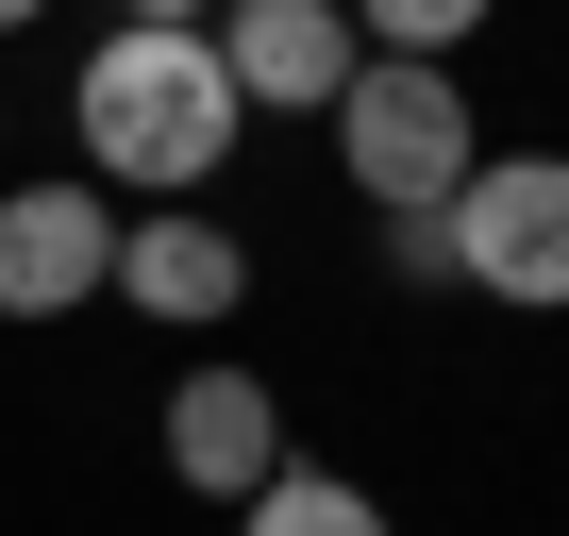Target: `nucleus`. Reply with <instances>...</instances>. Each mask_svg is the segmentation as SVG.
I'll list each match as a JSON object with an SVG mask.
<instances>
[{"label":"nucleus","instance_id":"obj_1","mask_svg":"<svg viewBox=\"0 0 569 536\" xmlns=\"http://www.w3.org/2000/svg\"><path fill=\"white\" fill-rule=\"evenodd\" d=\"M68 135H84V185L151 218V201H218L251 101H234L218 34H118L101 18V51L68 68Z\"/></svg>","mask_w":569,"mask_h":536},{"label":"nucleus","instance_id":"obj_2","mask_svg":"<svg viewBox=\"0 0 569 536\" xmlns=\"http://www.w3.org/2000/svg\"><path fill=\"white\" fill-rule=\"evenodd\" d=\"M336 168H352V201L369 218H436L469 168H486V118H469V85L452 68H402V51H369L352 85H336Z\"/></svg>","mask_w":569,"mask_h":536},{"label":"nucleus","instance_id":"obj_3","mask_svg":"<svg viewBox=\"0 0 569 536\" xmlns=\"http://www.w3.org/2000/svg\"><path fill=\"white\" fill-rule=\"evenodd\" d=\"M436 251H452V286H486L502 319H569V151H486L436 201Z\"/></svg>","mask_w":569,"mask_h":536},{"label":"nucleus","instance_id":"obj_4","mask_svg":"<svg viewBox=\"0 0 569 536\" xmlns=\"http://www.w3.org/2000/svg\"><path fill=\"white\" fill-rule=\"evenodd\" d=\"M101 286H118V201L84 168L0 185V319H84Z\"/></svg>","mask_w":569,"mask_h":536},{"label":"nucleus","instance_id":"obj_5","mask_svg":"<svg viewBox=\"0 0 569 536\" xmlns=\"http://www.w3.org/2000/svg\"><path fill=\"white\" fill-rule=\"evenodd\" d=\"M151 453H168V486H184V503H251V486L284 469V386H268V369H234V353H201V369L151 403Z\"/></svg>","mask_w":569,"mask_h":536},{"label":"nucleus","instance_id":"obj_6","mask_svg":"<svg viewBox=\"0 0 569 536\" xmlns=\"http://www.w3.org/2000/svg\"><path fill=\"white\" fill-rule=\"evenodd\" d=\"M118 302L168 319V336H234V302H251V235H234L218 201H151V218H118Z\"/></svg>","mask_w":569,"mask_h":536},{"label":"nucleus","instance_id":"obj_7","mask_svg":"<svg viewBox=\"0 0 569 536\" xmlns=\"http://www.w3.org/2000/svg\"><path fill=\"white\" fill-rule=\"evenodd\" d=\"M218 68H234V101L251 118H336V85L369 68L352 51V0H218Z\"/></svg>","mask_w":569,"mask_h":536},{"label":"nucleus","instance_id":"obj_8","mask_svg":"<svg viewBox=\"0 0 569 536\" xmlns=\"http://www.w3.org/2000/svg\"><path fill=\"white\" fill-rule=\"evenodd\" d=\"M234 536H402V519H386V486H352V469H302V453H284V469L234 503Z\"/></svg>","mask_w":569,"mask_h":536},{"label":"nucleus","instance_id":"obj_9","mask_svg":"<svg viewBox=\"0 0 569 536\" xmlns=\"http://www.w3.org/2000/svg\"><path fill=\"white\" fill-rule=\"evenodd\" d=\"M502 0H352V51H402V68H452Z\"/></svg>","mask_w":569,"mask_h":536},{"label":"nucleus","instance_id":"obj_10","mask_svg":"<svg viewBox=\"0 0 569 536\" xmlns=\"http://www.w3.org/2000/svg\"><path fill=\"white\" fill-rule=\"evenodd\" d=\"M218 0H118V34H201Z\"/></svg>","mask_w":569,"mask_h":536},{"label":"nucleus","instance_id":"obj_11","mask_svg":"<svg viewBox=\"0 0 569 536\" xmlns=\"http://www.w3.org/2000/svg\"><path fill=\"white\" fill-rule=\"evenodd\" d=\"M34 18H51V0H0V34H34Z\"/></svg>","mask_w":569,"mask_h":536}]
</instances>
